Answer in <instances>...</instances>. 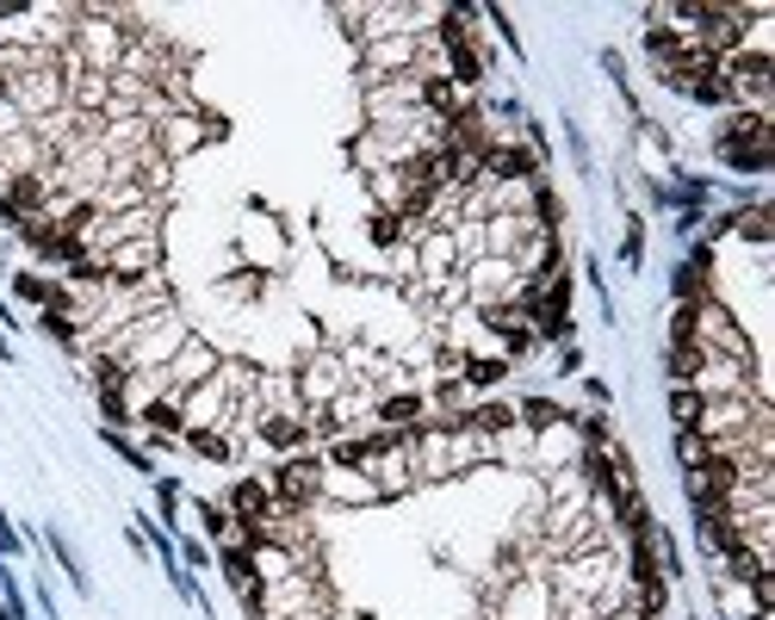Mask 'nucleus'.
Returning a JSON list of instances; mask_svg holds the SVG:
<instances>
[{
  "label": "nucleus",
  "mask_w": 775,
  "mask_h": 620,
  "mask_svg": "<svg viewBox=\"0 0 775 620\" xmlns=\"http://www.w3.org/2000/svg\"><path fill=\"white\" fill-rule=\"evenodd\" d=\"M267 490H273V515H305L323 497V460L317 453H291L286 465L267 472Z\"/></svg>",
  "instance_id": "obj_1"
},
{
  "label": "nucleus",
  "mask_w": 775,
  "mask_h": 620,
  "mask_svg": "<svg viewBox=\"0 0 775 620\" xmlns=\"http://www.w3.org/2000/svg\"><path fill=\"white\" fill-rule=\"evenodd\" d=\"M13 106H20L32 124L50 112H62L69 106V81H62L57 62H38V69H25V75H13Z\"/></svg>",
  "instance_id": "obj_2"
},
{
  "label": "nucleus",
  "mask_w": 775,
  "mask_h": 620,
  "mask_svg": "<svg viewBox=\"0 0 775 620\" xmlns=\"http://www.w3.org/2000/svg\"><path fill=\"white\" fill-rule=\"evenodd\" d=\"M291 385H298V404H305V409H330L335 397L348 391V367H342V354L317 348L305 367H298V379H291Z\"/></svg>",
  "instance_id": "obj_3"
},
{
  "label": "nucleus",
  "mask_w": 775,
  "mask_h": 620,
  "mask_svg": "<svg viewBox=\"0 0 775 620\" xmlns=\"http://www.w3.org/2000/svg\"><path fill=\"white\" fill-rule=\"evenodd\" d=\"M212 136H224V124L205 112H168L162 124H155V155L162 162H180V155H193L199 143H212Z\"/></svg>",
  "instance_id": "obj_4"
},
{
  "label": "nucleus",
  "mask_w": 775,
  "mask_h": 620,
  "mask_svg": "<svg viewBox=\"0 0 775 620\" xmlns=\"http://www.w3.org/2000/svg\"><path fill=\"white\" fill-rule=\"evenodd\" d=\"M212 372H217V348H212V342H199V335H187V348L162 367V385L175 391V397H187V391L205 385Z\"/></svg>",
  "instance_id": "obj_5"
},
{
  "label": "nucleus",
  "mask_w": 775,
  "mask_h": 620,
  "mask_svg": "<svg viewBox=\"0 0 775 620\" xmlns=\"http://www.w3.org/2000/svg\"><path fill=\"white\" fill-rule=\"evenodd\" d=\"M416 50H422V38H372V44H360V75L367 81L409 75V69H416Z\"/></svg>",
  "instance_id": "obj_6"
},
{
  "label": "nucleus",
  "mask_w": 775,
  "mask_h": 620,
  "mask_svg": "<svg viewBox=\"0 0 775 620\" xmlns=\"http://www.w3.org/2000/svg\"><path fill=\"white\" fill-rule=\"evenodd\" d=\"M180 416H187V428H224V422H236V404H230V391L217 385V372L205 379V385H193L187 397H180Z\"/></svg>",
  "instance_id": "obj_7"
},
{
  "label": "nucleus",
  "mask_w": 775,
  "mask_h": 620,
  "mask_svg": "<svg viewBox=\"0 0 775 620\" xmlns=\"http://www.w3.org/2000/svg\"><path fill=\"white\" fill-rule=\"evenodd\" d=\"M422 106V75H391V81H367V118H391V112H416Z\"/></svg>",
  "instance_id": "obj_8"
},
{
  "label": "nucleus",
  "mask_w": 775,
  "mask_h": 620,
  "mask_svg": "<svg viewBox=\"0 0 775 620\" xmlns=\"http://www.w3.org/2000/svg\"><path fill=\"white\" fill-rule=\"evenodd\" d=\"M770 136H775L770 112H726V124L714 131V155H726V150H770Z\"/></svg>",
  "instance_id": "obj_9"
},
{
  "label": "nucleus",
  "mask_w": 775,
  "mask_h": 620,
  "mask_svg": "<svg viewBox=\"0 0 775 620\" xmlns=\"http://www.w3.org/2000/svg\"><path fill=\"white\" fill-rule=\"evenodd\" d=\"M254 434H261V446H273V453H305L310 446L305 416H267V409H254Z\"/></svg>",
  "instance_id": "obj_10"
},
{
  "label": "nucleus",
  "mask_w": 775,
  "mask_h": 620,
  "mask_svg": "<svg viewBox=\"0 0 775 620\" xmlns=\"http://www.w3.org/2000/svg\"><path fill=\"white\" fill-rule=\"evenodd\" d=\"M224 509H230L236 522H273V490L261 485V478H236Z\"/></svg>",
  "instance_id": "obj_11"
},
{
  "label": "nucleus",
  "mask_w": 775,
  "mask_h": 620,
  "mask_svg": "<svg viewBox=\"0 0 775 620\" xmlns=\"http://www.w3.org/2000/svg\"><path fill=\"white\" fill-rule=\"evenodd\" d=\"M136 422L150 428V434H162V441H180V434H187V416H180V397H175V391L150 397V404L136 409Z\"/></svg>",
  "instance_id": "obj_12"
},
{
  "label": "nucleus",
  "mask_w": 775,
  "mask_h": 620,
  "mask_svg": "<svg viewBox=\"0 0 775 620\" xmlns=\"http://www.w3.org/2000/svg\"><path fill=\"white\" fill-rule=\"evenodd\" d=\"M323 497H335V503H379L367 472H342V465H323Z\"/></svg>",
  "instance_id": "obj_13"
},
{
  "label": "nucleus",
  "mask_w": 775,
  "mask_h": 620,
  "mask_svg": "<svg viewBox=\"0 0 775 620\" xmlns=\"http://www.w3.org/2000/svg\"><path fill=\"white\" fill-rule=\"evenodd\" d=\"M385 428H416L428 416V397L422 391H391V397H379V409H372Z\"/></svg>",
  "instance_id": "obj_14"
},
{
  "label": "nucleus",
  "mask_w": 775,
  "mask_h": 620,
  "mask_svg": "<svg viewBox=\"0 0 775 620\" xmlns=\"http://www.w3.org/2000/svg\"><path fill=\"white\" fill-rule=\"evenodd\" d=\"M714 601H719V615L726 620H756L763 615L756 596H751V583H738V577H714Z\"/></svg>",
  "instance_id": "obj_15"
},
{
  "label": "nucleus",
  "mask_w": 775,
  "mask_h": 620,
  "mask_svg": "<svg viewBox=\"0 0 775 620\" xmlns=\"http://www.w3.org/2000/svg\"><path fill=\"white\" fill-rule=\"evenodd\" d=\"M695 534H701V552H714V559H726V552L738 546L732 515H695Z\"/></svg>",
  "instance_id": "obj_16"
},
{
  "label": "nucleus",
  "mask_w": 775,
  "mask_h": 620,
  "mask_svg": "<svg viewBox=\"0 0 775 620\" xmlns=\"http://www.w3.org/2000/svg\"><path fill=\"white\" fill-rule=\"evenodd\" d=\"M187 446H193L199 460H212V465H230L236 460V441L224 434V428H187Z\"/></svg>",
  "instance_id": "obj_17"
},
{
  "label": "nucleus",
  "mask_w": 775,
  "mask_h": 620,
  "mask_svg": "<svg viewBox=\"0 0 775 620\" xmlns=\"http://www.w3.org/2000/svg\"><path fill=\"white\" fill-rule=\"evenodd\" d=\"M367 187H372V199H379V212H397V205H404V193H409V180L397 175V168H372Z\"/></svg>",
  "instance_id": "obj_18"
},
{
  "label": "nucleus",
  "mask_w": 775,
  "mask_h": 620,
  "mask_svg": "<svg viewBox=\"0 0 775 620\" xmlns=\"http://www.w3.org/2000/svg\"><path fill=\"white\" fill-rule=\"evenodd\" d=\"M515 422L527 428V434H540V428H559L564 409L552 404V397H522V409H515Z\"/></svg>",
  "instance_id": "obj_19"
},
{
  "label": "nucleus",
  "mask_w": 775,
  "mask_h": 620,
  "mask_svg": "<svg viewBox=\"0 0 775 620\" xmlns=\"http://www.w3.org/2000/svg\"><path fill=\"white\" fill-rule=\"evenodd\" d=\"M367 242H372V249H397V242H404V217H397V212H379V205H372Z\"/></svg>",
  "instance_id": "obj_20"
},
{
  "label": "nucleus",
  "mask_w": 775,
  "mask_h": 620,
  "mask_svg": "<svg viewBox=\"0 0 775 620\" xmlns=\"http://www.w3.org/2000/svg\"><path fill=\"white\" fill-rule=\"evenodd\" d=\"M199 522H205V534H212L217 546H230L236 534H242V522H236V515H230L224 503H199Z\"/></svg>",
  "instance_id": "obj_21"
},
{
  "label": "nucleus",
  "mask_w": 775,
  "mask_h": 620,
  "mask_svg": "<svg viewBox=\"0 0 775 620\" xmlns=\"http://www.w3.org/2000/svg\"><path fill=\"white\" fill-rule=\"evenodd\" d=\"M44 546H50V552H57V564H62V571H69V583H75L81 596H94V583H87V571H81V559H75V552H69V540H62L57 527H50V534H44Z\"/></svg>",
  "instance_id": "obj_22"
},
{
  "label": "nucleus",
  "mask_w": 775,
  "mask_h": 620,
  "mask_svg": "<svg viewBox=\"0 0 775 620\" xmlns=\"http://www.w3.org/2000/svg\"><path fill=\"white\" fill-rule=\"evenodd\" d=\"M131 385V367L118 354H94V391H124Z\"/></svg>",
  "instance_id": "obj_23"
},
{
  "label": "nucleus",
  "mask_w": 775,
  "mask_h": 620,
  "mask_svg": "<svg viewBox=\"0 0 775 620\" xmlns=\"http://www.w3.org/2000/svg\"><path fill=\"white\" fill-rule=\"evenodd\" d=\"M44 335L62 342V348H81V323L69 317V310H44Z\"/></svg>",
  "instance_id": "obj_24"
},
{
  "label": "nucleus",
  "mask_w": 775,
  "mask_h": 620,
  "mask_svg": "<svg viewBox=\"0 0 775 620\" xmlns=\"http://www.w3.org/2000/svg\"><path fill=\"white\" fill-rule=\"evenodd\" d=\"M13 291H20L25 305H57V286H50V279H38V273H13Z\"/></svg>",
  "instance_id": "obj_25"
},
{
  "label": "nucleus",
  "mask_w": 775,
  "mask_h": 620,
  "mask_svg": "<svg viewBox=\"0 0 775 620\" xmlns=\"http://www.w3.org/2000/svg\"><path fill=\"white\" fill-rule=\"evenodd\" d=\"M670 416H677V428H695L701 422V391L670 385Z\"/></svg>",
  "instance_id": "obj_26"
},
{
  "label": "nucleus",
  "mask_w": 775,
  "mask_h": 620,
  "mask_svg": "<svg viewBox=\"0 0 775 620\" xmlns=\"http://www.w3.org/2000/svg\"><path fill=\"white\" fill-rule=\"evenodd\" d=\"M719 162H726V168H738V175H763V168L775 162V150H726Z\"/></svg>",
  "instance_id": "obj_27"
},
{
  "label": "nucleus",
  "mask_w": 775,
  "mask_h": 620,
  "mask_svg": "<svg viewBox=\"0 0 775 620\" xmlns=\"http://www.w3.org/2000/svg\"><path fill=\"white\" fill-rule=\"evenodd\" d=\"M99 441L112 446V453H118V460H124V465H131V472H155V465H150V453H143V446H131V441H124V434H118V428H106Z\"/></svg>",
  "instance_id": "obj_28"
},
{
  "label": "nucleus",
  "mask_w": 775,
  "mask_h": 620,
  "mask_svg": "<svg viewBox=\"0 0 775 620\" xmlns=\"http://www.w3.org/2000/svg\"><path fill=\"white\" fill-rule=\"evenodd\" d=\"M664 367H670V385H689L695 367H701V348H670L664 354Z\"/></svg>",
  "instance_id": "obj_29"
},
{
  "label": "nucleus",
  "mask_w": 775,
  "mask_h": 620,
  "mask_svg": "<svg viewBox=\"0 0 775 620\" xmlns=\"http://www.w3.org/2000/svg\"><path fill=\"white\" fill-rule=\"evenodd\" d=\"M571 428H577L589 446H608V441H615V428H608V416H601V409H589V416H571Z\"/></svg>",
  "instance_id": "obj_30"
},
{
  "label": "nucleus",
  "mask_w": 775,
  "mask_h": 620,
  "mask_svg": "<svg viewBox=\"0 0 775 620\" xmlns=\"http://www.w3.org/2000/svg\"><path fill=\"white\" fill-rule=\"evenodd\" d=\"M707 453H714V446L701 441L695 428H677V460H682V472H695V465L707 460Z\"/></svg>",
  "instance_id": "obj_31"
},
{
  "label": "nucleus",
  "mask_w": 775,
  "mask_h": 620,
  "mask_svg": "<svg viewBox=\"0 0 775 620\" xmlns=\"http://www.w3.org/2000/svg\"><path fill=\"white\" fill-rule=\"evenodd\" d=\"M620 261H627V267H640V261H645V224H640V217H627V236H620Z\"/></svg>",
  "instance_id": "obj_32"
},
{
  "label": "nucleus",
  "mask_w": 775,
  "mask_h": 620,
  "mask_svg": "<svg viewBox=\"0 0 775 620\" xmlns=\"http://www.w3.org/2000/svg\"><path fill=\"white\" fill-rule=\"evenodd\" d=\"M155 509H162V522L175 527V515H180V478H155Z\"/></svg>",
  "instance_id": "obj_33"
},
{
  "label": "nucleus",
  "mask_w": 775,
  "mask_h": 620,
  "mask_svg": "<svg viewBox=\"0 0 775 620\" xmlns=\"http://www.w3.org/2000/svg\"><path fill=\"white\" fill-rule=\"evenodd\" d=\"M99 409L106 422H131V391H99Z\"/></svg>",
  "instance_id": "obj_34"
},
{
  "label": "nucleus",
  "mask_w": 775,
  "mask_h": 620,
  "mask_svg": "<svg viewBox=\"0 0 775 620\" xmlns=\"http://www.w3.org/2000/svg\"><path fill=\"white\" fill-rule=\"evenodd\" d=\"M20 131H32V118H25L13 99H7V106H0V143H7V136H20Z\"/></svg>",
  "instance_id": "obj_35"
},
{
  "label": "nucleus",
  "mask_w": 775,
  "mask_h": 620,
  "mask_svg": "<svg viewBox=\"0 0 775 620\" xmlns=\"http://www.w3.org/2000/svg\"><path fill=\"white\" fill-rule=\"evenodd\" d=\"M0 559H20V534L7 522V509H0Z\"/></svg>",
  "instance_id": "obj_36"
},
{
  "label": "nucleus",
  "mask_w": 775,
  "mask_h": 620,
  "mask_svg": "<svg viewBox=\"0 0 775 620\" xmlns=\"http://www.w3.org/2000/svg\"><path fill=\"white\" fill-rule=\"evenodd\" d=\"M180 559H187V564H205V559H212V552H205V546H199V540H180Z\"/></svg>",
  "instance_id": "obj_37"
},
{
  "label": "nucleus",
  "mask_w": 775,
  "mask_h": 620,
  "mask_svg": "<svg viewBox=\"0 0 775 620\" xmlns=\"http://www.w3.org/2000/svg\"><path fill=\"white\" fill-rule=\"evenodd\" d=\"M583 367V348H571V342H564V354H559V372H577Z\"/></svg>",
  "instance_id": "obj_38"
},
{
  "label": "nucleus",
  "mask_w": 775,
  "mask_h": 620,
  "mask_svg": "<svg viewBox=\"0 0 775 620\" xmlns=\"http://www.w3.org/2000/svg\"><path fill=\"white\" fill-rule=\"evenodd\" d=\"M7 99H13V75H7V69H0V106H7Z\"/></svg>",
  "instance_id": "obj_39"
},
{
  "label": "nucleus",
  "mask_w": 775,
  "mask_h": 620,
  "mask_svg": "<svg viewBox=\"0 0 775 620\" xmlns=\"http://www.w3.org/2000/svg\"><path fill=\"white\" fill-rule=\"evenodd\" d=\"M0 199H7V180H0Z\"/></svg>",
  "instance_id": "obj_40"
}]
</instances>
